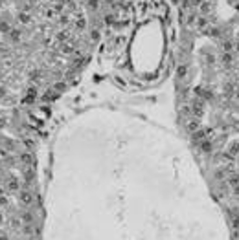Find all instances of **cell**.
Returning a JSON list of instances; mask_svg holds the SVG:
<instances>
[{
    "label": "cell",
    "instance_id": "1",
    "mask_svg": "<svg viewBox=\"0 0 239 240\" xmlns=\"http://www.w3.org/2000/svg\"><path fill=\"white\" fill-rule=\"evenodd\" d=\"M18 202L22 203V205H26V207H29L33 203V194L29 193V191H18Z\"/></svg>",
    "mask_w": 239,
    "mask_h": 240
},
{
    "label": "cell",
    "instance_id": "2",
    "mask_svg": "<svg viewBox=\"0 0 239 240\" xmlns=\"http://www.w3.org/2000/svg\"><path fill=\"white\" fill-rule=\"evenodd\" d=\"M8 189L9 191H17L18 193V180H9V183H8Z\"/></svg>",
    "mask_w": 239,
    "mask_h": 240
},
{
    "label": "cell",
    "instance_id": "3",
    "mask_svg": "<svg viewBox=\"0 0 239 240\" xmlns=\"http://www.w3.org/2000/svg\"><path fill=\"white\" fill-rule=\"evenodd\" d=\"M201 148L204 152H212V143L208 141V139H202V143H201Z\"/></svg>",
    "mask_w": 239,
    "mask_h": 240
},
{
    "label": "cell",
    "instance_id": "4",
    "mask_svg": "<svg viewBox=\"0 0 239 240\" xmlns=\"http://www.w3.org/2000/svg\"><path fill=\"white\" fill-rule=\"evenodd\" d=\"M20 159L24 163H33V156H31V154H20Z\"/></svg>",
    "mask_w": 239,
    "mask_h": 240
},
{
    "label": "cell",
    "instance_id": "5",
    "mask_svg": "<svg viewBox=\"0 0 239 240\" xmlns=\"http://www.w3.org/2000/svg\"><path fill=\"white\" fill-rule=\"evenodd\" d=\"M9 35H11L13 41H18V39H20V31H17V29H11V31H9Z\"/></svg>",
    "mask_w": 239,
    "mask_h": 240
},
{
    "label": "cell",
    "instance_id": "6",
    "mask_svg": "<svg viewBox=\"0 0 239 240\" xmlns=\"http://www.w3.org/2000/svg\"><path fill=\"white\" fill-rule=\"evenodd\" d=\"M18 18H20V22H24V24L29 22V15L28 13H20V15H18Z\"/></svg>",
    "mask_w": 239,
    "mask_h": 240
},
{
    "label": "cell",
    "instance_id": "7",
    "mask_svg": "<svg viewBox=\"0 0 239 240\" xmlns=\"http://www.w3.org/2000/svg\"><path fill=\"white\" fill-rule=\"evenodd\" d=\"M230 183L232 185H239V174H234V176L230 178Z\"/></svg>",
    "mask_w": 239,
    "mask_h": 240
},
{
    "label": "cell",
    "instance_id": "8",
    "mask_svg": "<svg viewBox=\"0 0 239 240\" xmlns=\"http://www.w3.org/2000/svg\"><path fill=\"white\" fill-rule=\"evenodd\" d=\"M0 31H9V26L6 22H0Z\"/></svg>",
    "mask_w": 239,
    "mask_h": 240
},
{
    "label": "cell",
    "instance_id": "9",
    "mask_svg": "<svg viewBox=\"0 0 239 240\" xmlns=\"http://www.w3.org/2000/svg\"><path fill=\"white\" fill-rule=\"evenodd\" d=\"M55 90H57V92H63V90H64V83H55Z\"/></svg>",
    "mask_w": 239,
    "mask_h": 240
},
{
    "label": "cell",
    "instance_id": "10",
    "mask_svg": "<svg viewBox=\"0 0 239 240\" xmlns=\"http://www.w3.org/2000/svg\"><path fill=\"white\" fill-rule=\"evenodd\" d=\"M186 75V66H180L178 68V77H184Z\"/></svg>",
    "mask_w": 239,
    "mask_h": 240
},
{
    "label": "cell",
    "instance_id": "11",
    "mask_svg": "<svg viewBox=\"0 0 239 240\" xmlns=\"http://www.w3.org/2000/svg\"><path fill=\"white\" fill-rule=\"evenodd\" d=\"M88 6L92 9H98V0H88Z\"/></svg>",
    "mask_w": 239,
    "mask_h": 240
},
{
    "label": "cell",
    "instance_id": "12",
    "mask_svg": "<svg viewBox=\"0 0 239 240\" xmlns=\"http://www.w3.org/2000/svg\"><path fill=\"white\" fill-rule=\"evenodd\" d=\"M90 37L94 39V41H98V39H99V31H98V29H94V31L90 33Z\"/></svg>",
    "mask_w": 239,
    "mask_h": 240
},
{
    "label": "cell",
    "instance_id": "13",
    "mask_svg": "<svg viewBox=\"0 0 239 240\" xmlns=\"http://www.w3.org/2000/svg\"><path fill=\"white\" fill-rule=\"evenodd\" d=\"M0 240H8V235H0Z\"/></svg>",
    "mask_w": 239,
    "mask_h": 240
},
{
    "label": "cell",
    "instance_id": "14",
    "mask_svg": "<svg viewBox=\"0 0 239 240\" xmlns=\"http://www.w3.org/2000/svg\"><path fill=\"white\" fill-rule=\"evenodd\" d=\"M234 224H236V227L239 229V218H237V220H236V222H234Z\"/></svg>",
    "mask_w": 239,
    "mask_h": 240
},
{
    "label": "cell",
    "instance_id": "15",
    "mask_svg": "<svg viewBox=\"0 0 239 240\" xmlns=\"http://www.w3.org/2000/svg\"><path fill=\"white\" fill-rule=\"evenodd\" d=\"M0 226H2V214H0Z\"/></svg>",
    "mask_w": 239,
    "mask_h": 240
}]
</instances>
